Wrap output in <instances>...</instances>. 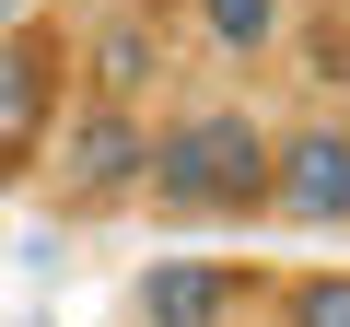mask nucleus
Masks as SVG:
<instances>
[{
	"mask_svg": "<svg viewBox=\"0 0 350 327\" xmlns=\"http://www.w3.org/2000/svg\"><path fill=\"white\" fill-rule=\"evenodd\" d=\"M140 176L163 187V211H257L269 199V140L257 117H187V129H163Z\"/></svg>",
	"mask_w": 350,
	"mask_h": 327,
	"instance_id": "nucleus-1",
	"label": "nucleus"
},
{
	"mask_svg": "<svg viewBox=\"0 0 350 327\" xmlns=\"http://www.w3.org/2000/svg\"><path fill=\"white\" fill-rule=\"evenodd\" d=\"M292 327H350V269H315V280H292Z\"/></svg>",
	"mask_w": 350,
	"mask_h": 327,
	"instance_id": "nucleus-8",
	"label": "nucleus"
},
{
	"mask_svg": "<svg viewBox=\"0 0 350 327\" xmlns=\"http://www.w3.org/2000/svg\"><path fill=\"white\" fill-rule=\"evenodd\" d=\"M269 199L292 222H350V129H292L269 164Z\"/></svg>",
	"mask_w": 350,
	"mask_h": 327,
	"instance_id": "nucleus-3",
	"label": "nucleus"
},
{
	"mask_svg": "<svg viewBox=\"0 0 350 327\" xmlns=\"http://www.w3.org/2000/svg\"><path fill=\"white\" fill-rule=\"evenodd\" d=\"M234 304H245V269H211V257H175V269H152V292H140L152 327H222Z\"/></svg>",
	"mask_w": 350,
	"mask_h": 327,
	"instance_id": "nucleus-4",
	"label": "nucleus"
},
{
	"mask_svg": "<svg viewBox=\"0 0 350 327\" xmlns=\"http://www.w3.org/2000/svg\"><path fill=\"white\" fill-rule=\"evenodd\" d=\"M140 164H152V129L129 105H94L59 140V199H117V187H140Z\"/></svg>",
	"mask_w": 350,
	"mask_h": 327,
	"instance_id": "nucleus-2",
	"label": "nucleus"
},
{
	"mask_svg": "<svg viewBox=\"0 0 350 327\" xmlns=\"http://www.w3.org/2000/svg\"><path fill=\"white\" fill-rule=\"evenodd\" d=\"M152 24H105L94 36V82H105V105H140V82H152Z\"/></svg>",
	"mask_w": 350,
	"mask_h": 327,
	"instance_id": "nucleus-6",
	"label": "nucleus"
},
{
	"mask_svg": "<svg viewBox=\"0 0 350 327\" xmlns=\"http://www.w3.org/2000/svg\"><path fill=\"white\" fill-rule=\"evenodd\" d=\"M47 117V36H12L0 47V152H24Z\"/></svg>",
	"mask_w": 350,
	"mask_h": 327,
	"instance_id": "nucleus-5",
	"label": "nucleus"
},
{
	"mask_svg": "<svg viewBox=\"0 0 350 327\" xmlns=\"http://www.w3.org/2000/svg\"><path fill=\"white\" fill-rule=\"evenodd\" d=\"M199 12H211V47H222V59H257V47L280 36V0H199Z\"/></svg>",
	"mask_w": 350,
	"mask_h": 327,
	"instance_id": "nucleus-7",
	"label": "nucleus"
}]
</instances>
